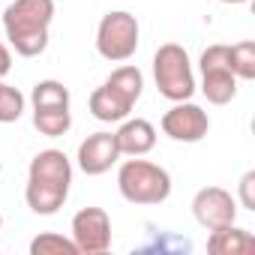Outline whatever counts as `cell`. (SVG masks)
<instances>
[{"instance_id": "ffe728a7", "label": "cell", "mask_w": 255, "mask_h": 255, "mask_svg": "<svg viewBox=\"0 0 255 255\" xmlns=\"http://www.w3.org/2000/svg\"><path fill=\"white\" fill-rule=\"evenodd\" d=\"M240 204L246 210H255V171H246L240 177Z\"/></svg>"}, {"instance_id": "9c48e42d", "label": "cell", "mask_w": 255, "mask_h": 255, "mask_svg": "<svg viewBox=\"0 0 255 255\" xmlns=\"http://www.w3.org/2000/svg\"><path fill=\"white\" fill-rule=\"evenodd\" d=\"M192 216L207 231L231 225L237 219V198L222 186H204L192 198Z\"/></svg>"}, {"instance_id": "d6986e66", "label": "cell", "mask_w": 255, "mask_h": 255, "mask_svg": "<svg viewBox=\"0 0 255 255\" xmlns=\"http://www.w3.org/2000/svg\"><path fill=\"white\" fill-rule=\"evenodd\" d=\"M24 93L18 87L0 84V123H15L24 114Z\"/></svg>"}, {"instance_id": "9a60e30c", "label": "cell", "mask_w": 255, "mask_h": 255, "mask_svg": "<svg viewBox=\"0 0 255 255\" xmlns=\"http://www.w3.org/2000/svg\"><path fill=\"white\" fill-rule=\"evenodd\" d=\"M108 87H114L123 99H129L132 105L141 99V90H144V75L138 66H117L108 78H105Z\"/></svg>"}, {"instance_id": "30bf717a", "label": "cell", "mask_w": 255, "mask_h": 255, "mask_svg": "<svg viewBox=\"0 0 255 255\" xmlns=\"http://www.w3.org/2000/svg\"><path fill=\"white\" fill-rule=\"evenodd\" d=\"M78 168L87 177H99L105 171H111V165H117L120 150L114 141V132H93L78 144Z\"/></svg>"}, {"instance_id": "603a6c76", "label": "cell", "mask_w": 255, "mask_h": 255, "mask_svg": "<svg viewBox=\"0 0 255 255\" xmlns=\"http://www.w3.org/2000/svg\"><path fill=\"white\" fill-rule=\"evenodd\" d=\"M0 225H3V216H0Z\"/></svg>"}, {"instance_id": "cb8c5ba5", "label": "cell", "mask_w": 255, "mask_h": 255, "mask_svg": "<svg viewBox=\"0 0 255 255\" xmlns=\"http://www.w3.org/2000/svg\"><path fill=\"white\" fill-rule=\"evenodd\" d=\"M0 84H3V78H0Z\"/></svg>"}, {"instance_id": "52a82bcc", "label": "cell", "mask_w": 255, "mask_h": 255, "mask_svg": "<svg viewBox=\"0 0 255 255\" xmlns=\"http://www.w3.org/2000/svg\"><path fill=\"white\" fill-rule=\"evenodd\" d=\"M72 243L78 255H102L111 246V216L102 207H81L72 216Z\"/></svg>"}, {"instance_id": "8fae6325", "label": "cell", "mask_w": 255, "mask_h": 255, "mask_svg": "<svg viewBox=\"0 0 255 255\" xmlns=\"http://www.w3.org/2000/svg\"><path fill=\"white\" fill-rule=\"evenodd\" d=\"M120 156H144L156 147V126L150 120H120V129L114 132Z\"/></svg>"}, {"instance_id": "7c38bea8", "label": "cell", "mask_w": 255, "mask_h": 255, "mask_svg": "<svg viewBox=\"0 0 255 255\" xmlns=\"http://www.w3.org/2000/svg\"><path fill=\"white\" fill-rule=\"evenodd\" d=\"M90 114L96 117V120H102V123H120V120H126L129 117V111H132V102L129 99H123L114 87H108V84H102V87H96L93 93H90Z\"/></svg>"}, {"instance_id": "5b68a950", "label": "cell", "mask_w": 255, "mask_h": 255, "mask_svg": "<svg viewBox=\"0 0 255 255\" xmlns=\"http://www.w3.org/2000/svg\"><path fill=\"white\" fill-rule=\"evenodd\" d=\"M138 21L132 12L126 9H114L108 15H102L99 27H96V51L99 57L111 60V63H123L138 51Z\"/></svg>"}, {"instance_id": "ac0fdd59", "label": "cell", "mask_w": 255, "mask_h": 255, "mask_svg": "<svg viewBox=\"0 0 255 255\" xmlns=\"http://www.w3.org/2000/svg\"><path fill=\"white\" fill-rule=\"evenodd\" d=\"M30 255H78V246L72 243V237L45 231L30 240Z\"/></svg>"}, {"instance_id": "e0dca14e", "label": "cell", "mask_w": 255, "mask_h": 255, "mask_svg": "<svg viewBox=\"0 0 255 255\" xmlns=\"http://www.w3.org/2000/svg\"><path fill=\"white\" fill-rule=\"evenodd\" d=\"M228 66L231 72L237 75V81H252L255 78V42H237V45H228Z\"/></svg>"}, {"instance_id": "7a4b0ae2", "label": "cell", "mask_w": 255, "mask_h": 255, "mask_svg": "<svg viewBox=\"0 0 255 255\" xmlns=\"http://www.w3.org/2000/svg\"><path fill=\"white\" fill-rule=\"evenodd\" d=\"M54 21V0H12L3 12V33L15 54L39 57L48 48V27Z\"/></svg>"}, {"instance_id": "8992f818", "label": "cell", "mask_w": 255, "mask_h": 255, "mask_svg": "<svg viewBox=\"0 0 255 255\" xmlns=\"http://www.w3.org/2000/svg\"><path fill=\"white\" fill-rule=\"evenodd\" d=\"M201 93L210 105H228L237 96V75L228 66V45H210L201 51Z\"/></svg>"}, {"instance_id": "4fadbf2b", "label": "cell", "mask_w": 255, "mask_h": 255, "mask_svg": "<svg viewBox=\"0 0 255 255\" xmlns=\"http://www.w3.org/2000/svg\"><path fill=\"white\" fill-rule=\"evenodd\" d=\"M207 249L213 255H249V252H255V237L246 228H237L231 222V225H222V228L210 231Z\"/></svg>"}, {"instance_id": "2e32d148", "label": "cell", "mask_w": 255, "mask_h": 255, "mask_svg": "<svg viewBox=\"0 0 255 255\" xmlns=\"http://www.w3.org/2000/svg\"><path fill=\"white\" fill-rule=\"evenodd\" d=\"M33 126L39 129V135L45 138H60L69 132L72 126V111L60 108V111H33Z\"/></svg>"}, {"instance_id": "6da1fadb", "label": "cell", "mask_w": 255, "mask_h": 255, "mask_svg": "<svg viewBox=\"0 0 255 255\" xmlns=\"http://www.w3.org/2000/svg\"><path fill=\"white\" fill-rule=\"evenodd\" d=\"M72 183V162L63 150H39L30 159L27 168V186H24V201L36 216H54L69 195Z\"/></svg>"}, {"instance_id": "ba28073f", "label": "cell", "mask_w": 255, "mask_h": 255, "mask_svg": "<svg viewBox=\"0 0 255 255\" xmlns=\"http://www.w3.org/2000/svg\"><path fill=\"white\" fill-rule=\"evenodd\" d=\"M159 126H162V132H165L171 141L195 144V141H201V138L210 132V117H207V111H204L201 105H195V102L186 99V102H174V105L162 114Z\"/></svg>"}, {"instance_id": "7402d4cb", "label": "cell", "mask_w": 255, "mask_h": 255, "mask_svg": "<svg viewBox=\"0 0 255 255\" xmlns=\"http://www.w3.org/2000/svg\"><path fill=\"white\" fill-rule=\"evenodd\" d=\"M219 3H231V6H237V3H249V0H219Z\"/></svg>"}, {"instance_id": "44dd1931", "label": "cell", "mask_w": 255, "mask_h": 255, "mask_svg": "<svg viewBox=\"0 0 255 255\" xmlns=\"http://www.w3.org/2000/svg\"><path fill=\"white\" fill-rule=\"evenodd\" d=\"M9 69H12V54H9V48L3 42H0V78L9 75Z\"/></svg>"}, {"instance_id": "277c9868", "label": "cell", "mask_w": 255, "mask_h": 255, "mask_svg": "<svg viewBox=\"0 0 255 255\" xmlns=\"http://www.w3.org/2000/svg\"><path fill=\"white\" fill-rule=\"evenodd\" d=\"M153 78H156L159 96H165L171 102H186L195 93V75H192L189 54L177 42H165V45L156 48V54H153Z\"/></svg>"}, {"instance_id": "3957f363", "label": "cell", "mask_w": 255, "mask_h": 255, "mask_svg": "<svg viewBox=\"0 0 255 255\" xmlns=\"http://www.w3.org/2000/svg\"><path fill=\"white\" fill-rule=\"evenodd\" d=\"M117 189L129 204H162L171 195V174L156 162L132 156L117 168Z\"/></svg>"}, {"instance_id": "5bb4252c", "label": "cell", "mask_w": 255, "mask_h": 255, "mask_svg": "<svg viewBox=\"0 0 255 255\" xmlns=\"http://www.w3.org/2000/svg\"><path fill=\"white\" fill-rule=\"evenodd\" d=\"M30 105H33V111H60V108H69V90L60 81H54V78L36 81L33 93H30Z\"/></svg>"}]
</instances>
